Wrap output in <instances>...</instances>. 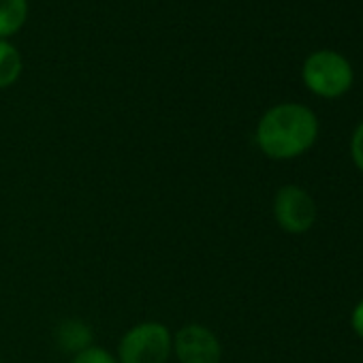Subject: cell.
Listing matches in <instances>:
<instances>
[{
	"mask_svg": "<svg viewBox=\"0 0 363 363\" xmlns=\"http://www.w3.org/2000/svg\"><path fill=\"white\" fill-rule=\"evenodd\" d=\"M173 354L179 363H220L223 344L208 325L186 323L173 333Z\"/></svg>",
	"mask_w": 363,
	"mask_h": 363,
	"instance_id": "cell-5",
	"label": "cell"
},
{
	"mask_svg": "<svg viewBox=\"0 0 363 363\" xmlns=\"http://www.w3.org/2000/svg\"><path fill=\"white\" fill-rule=\"evenodd\" d=\"M28 9V0H0V41H9L24 28Z\"/></svg>",
	"mask_w": 363,
	"mask_h": 363,
	"instance_id": "cell-7",
	"label": "cell"
},
{
	"mask_svg": "<svg viewBox=\"0 0 363 363\" xmlns=\"http://www.w3.org/2000/svg\"><path fill=\"white\" fill-rule=\"evenodd\" d=\"M0 363H3V361H0Z\"/></svg>",
	"mask_w": 363,
	"mask_h": 363,
	"instance_id": "cell-12",
	"label": "cell"
},
{
	"mask_svg": "<svg viewBox=\"0 0 363 363\" xmlns=\"http://www.w3.org/2000/svg\"><path fill=\"white\" fill-rule=\"evenodd\" d=\"M301 79L306 88L320 99H340L352 88L354 73L342 54L333 50H318L306 58Z\"/></svg>",
	"mask_w": 363,
	"mask_h": 363,
	"instance_id": "cell-3",
	"label": "cell"
},
{
	"mask_svg": "<svg viewBox=\"0 0 363 363\" xmlns=\"http://www.w3.org/2000/svg\"><path fill=\"white\" fill-rule=\"evenodd\" d=\"M316 216V203L306 189L297 184H284L274 195V218L282 231L291 235L308 233L314 227Z\"/></svg>",
	"mask_w": 363,
	"mask_h": 363,
	"instance_id": "cell-4",
	"label": "cell"
},
{
	"mask_svg": "<svg viewBox=\"0 0 363 363\" xmlns=\"http://www.w3.org/2000/svg\"><path fill=\"white\" fill-rule=\"evenodd\" d=\"M350 156H352L354 167L363 173V122L352 133V139H350Z\"/></svg>",
	"mask_w": 363,
	"mask_h": 363,
	"instance_id": "cell-10",
	"label": "cell"
},
{
	"mask_svg": "<svg viewBox=\"0 0 363 363\" xmlns=\"http://www.w3.org/2000/svg\"><path fill=\"white\" fill-rule=\"evenodd\" d=\"M24 73L22 52L11 41H0V90L11 88Z\"/></svg>",
	"mask_w": 363,
	"mask_h": 363,
	"instance_id": "cell-8",
	"label": "cell"
},
{
	"mask_svg": "<svg viewBox=\"0 0 363 363\" xmlns=\"http://www.w3.org/2000/svg\"><path fill=\"white\" fill-rule=\"evenodd\" d=\"M71 363H120L118 357L109 350H105L103 346H90L86 350H82L79 354H75L71 359Z\"/></svg>",
	"mask_w": 363,
	"mask_h": 363,
	"instance_id": "cell-9",
	"label": "cell"
},
{
	"mask_svg": "<svg viewBox=\"0 0 363 363\" xmlns=\"http://www.w3.org/2000/svg\"><path fill=\"white\" fill-rule=\"evenodd\" d=\"M56 344L65 354H79L82 350L94 346V331L84 318H65L54 331Z\"/></svg>",
	"mask_w": 363,
	"mask_h": 363,
	"instance_id": "cell-6",
	"label": "cell"
},
{
	"mask_svg": "<svg viewBox=\"0 0 363 363\" xmlns=\"http://www.w3.org/2000/svg\"><path fill=\"white\" fill-rule=\"evenodd\" d=\"M350 325H352V331L357 333V337L363 342V299L354 306L352 316H350Z\"/></svg>",
	"mask_w": 363,
	"mask_h": 363,
	"instance_id": "cell-11",
	"label": "cell"
},
{
	"mask_svg": "<svg viewBox=\"0 0 363 363\" xmlns=\"http://www.w3.org/2000/svg\"><path fill=\"white\" fill-rule=\"evenodd\" d=\"M318 137L316 113L301 103L269 107L255 130L259 150L272 160H293L306 154Z\"/></svg>",
	"mask_w": 363,
	"mask_h": 363,
	"instance_id": "cell-1",
	"label": "cell"
},
{
	"mask_svg": "<svg viewBox=\"0 0 363 363\" xmlns=\"http://www.w3.org/2000/svg\"><path fill=\"white\" fill-rule=\"evenodd\" d=\"M173 354V333L160 320L133 325L118 342L120 363H169Z\"/></svg>",
	"mask_w": 363,
	"mask_h": 363,
	"instance_id": "cell-2",
	"label": "cell"
}]
</instances>
